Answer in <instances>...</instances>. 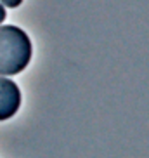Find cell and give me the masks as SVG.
<instances>
[{"label": "cell", "mask_w": 149, "mask_h": 158, "mask_svg": "<svg viewBox=\"0 0 149 158\" xmlns=\"http://www.w3.org/2000/svg\"><path fill=\"white\" fill-rule=\"evenodd\" d=\"M33 45L28 33L14 24H0V77L19 75L30 64Z\"/></svg>", "instance_id": "cell-1"}, {"label": "cell", "mask_w": 149, "mask_h": 158, "mask_svg": "<svg viewBox=\"0 0 149 158\" xmlns=\"http://www.w3.org/2000/svg\"><path fill=\"white\" fill-rule=\"evenodd\" d=\"M21 108V90L14 80L0 77V122L9 120Z\"/></svg>", "instance_id": "cell-2"}, {"label": "cell", "mask_w": 149, "mask_h": 158, "mask_svg": "<svg viewBox=\"0 0 149 158\" xmlns=\"http://www.w3.org/2000/svg\"><path fill=\"white\" fill-rule=\"evenodd\" d=\"M0 4L4 7H7V9H16V7H19L23 4V0H0Z\"/></svg>", "instance_id": "cell-3"}, {"label": "cell", "mask_w": 149, "mask_h": 158, "mask_svg": "<svg viewBox=\"0 0 149 158\" xmlns=\"http://www.w3.org/2000/svg\"><path fill=\"white\" fill-rule=\"evenodd\" d=\"M5 18H7V12H5V7L2 4H0V24L5 21Z\"/></svg>", "instance_id": "cell-4"}]
</instances>
